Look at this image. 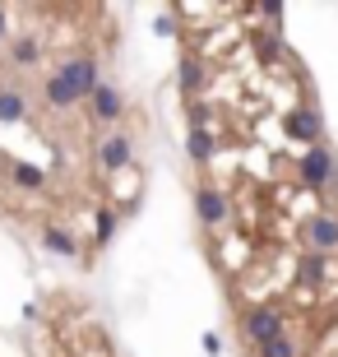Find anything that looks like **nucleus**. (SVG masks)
<instances>
[{
	"label": "nucleus",
	"instance_id": "6e6552de",
	"mask_svg": "<svg viewBox=\"0 0 338 357\" xmlns=\"http://www.w3.org/2000/svg\"><path fill=\"white\" fill-rule=\"evenodd\" d=\"M42 246L56 251V255H66V260H75V255H79V241L70 237L61 223H42Z\"/></svg>",
	"mask_w": 338,
	"mask_h": 357
},
{
	"label": "nucleus",
	"instance_id": "7ed1b4c3",
	"mask_svg": "<svg viewBox=\"0 0 338 357\" xmlns=\"http://www.w3.org/2000/svg\"><path fill=\"white\" fill-rule=\"evenodd\" d=\"M56 75H61V79H66V89L75 93V102L93 98V93H98V84H102V75H98V61H93V56H75V61H66Z\"/></svg>",
	"mask_w": 338,
	"mask_h": 357
},
{
	"label": "nucleus",
	"instance_id": "423d86ee",
	"mask_svg": "<svg viewBox=\"0 0 338 357\" xmlns=\"http://www.w3.org/2000/svg\"><path fill=\"white\" fill-rule=\"evenodd\" d=\"M306 241H311V251H320V255L338 251V218L334 213H315L311 223H306Z\"/></svg>",
	"mask_w": 338,
	"mask_h": 357
},
{
	"label": "nucleus",
	"instance_id": "0eeeda50",
	"mask_svg": "<svg viewBox=\"0 0 338 357\" xmlns=\"http://www.w3.org/2000/svg\"><path fill=\"white\" fill-rule=\"evenodd\" d=\"M130 158H135V149H130V139H125V135H112V139H102V144H98V162H102L107 172L130 167Z\"/></svg>",
	"mask_w": 338,
	"mask_h": 357
},
{
	"label": "nucleus",
	"instance_id": "1a4fd4ad",
	"mask_svg": "<svg viewBox=\"0 0 338 357\" xmlns=\"http://www.w3.org/2000/svg\"><path fill=\"white\" fill-rule=\"evenodd\" d=\"M93 112H98V121H116L125 107H121V93L112 89V84H98V93H93Z\"/></svg>",
	"mask_w": 338,
	"mask_h": 357
},
{
	"label": "nucleus",
	"instance_id": "a211bd4d",
	"mask_svg": "<svg viewBox=\"0 0 338 357\" xmlns=\"http://www.w3.org/2000/svg\"><path fill=\"white\" fill-rule=\"evenodd\" d=\"M10 56L19 61V66H33V61L42 56V47H38L33 38H14V42H10Z\"/></svg>",
	"mask_w": 338,
	"mask_h": 357
},
{
	"label": "nucleus",
	"instance_id": "f257e3e1",
	"mask_svg": "<svg viewBox=\"0 0 338 357\" xmlns=\"http://www.w3.org/2000/svg\"><path fill=\"white\" fill-rule=\"evenodd\" d=\"M241 334H246V344H250V348H264L269 339L287 334V330H283V311H278V306H269V302L250 306L246 316H241Z\"/></svg>",
	"mask_w": 338,
	"mask_h": 357
},
{
	"label": "nucleus",
	"instance_id": "412c9836",
	"mask_svg": "<svg viewBox=\"0 0 338 357\" xmlns=\"http://www.w3.org/2000/svg\"><path fill=\"white\" fill-rule=\"evenodd\" d=\"M5 33H10V14L0 10V38H5Z\"/></svg>",
	"mask_w": 338,
	"mask_h": 357
},
{
	"label": "nucleus",
	"instance_id": "9d476101",
	"mask_svg": "<svg viewBox=\"0 0 338 357\" xmlns=\"http://www.w3.org/2000/svg\"><path fill=\"white\" fill-rule=\"evenodd\" d=\"M0 121L5 126H19V121H28V102L19 89H0Z\"/></svg>",
	"mask_w": 338,
	"mask_h": 357
},
{
	"label": "nucleus",
	"instance_id": "6ab92c4d",
	"mask_svg": "<svg viewBox=\"0 0 338 357\" xmlns=\"http://www.w3.org/2000/svg\"><path fill=\"white\" fill-rule=\"evenodd\" d=\"M116 237V213H98V246H107V241Z\"/></svg>",
	"mask_w": 338,
	"mask_h": 357
},
{
	"label": "nucleus",
	"instance_id": "f03ea898",
	"mask_svg": "<svg viewBox=\"0 0 338 357\" xmlns=\"http://www.w3.org/2000/svg\"><path fill=\"white\" fill-rule=\"evenodd\" d=\"M297 172H301V181L311 185V190H329V185H334V149H329L325 139L311 144L306 153H301Z\"/></svg>",
	"mask_w": 338,
	"mask_h": 357
},
{
	"label": "nucleus",
	"instance_id": "20e7f679",
	"mask_svg": "<svg viewBox=\"0 0 338 357\" xmlns=\"http://www.w3.org/2000/svg\"><path fill=\"white\" fill-rule=\"evenodd\" d=\"M195 213H199V223H204V227H222L227 218H232V199L222 195L213 181H199L195 185Z\"/></svg>",
	"mask_w": 338,
	"mask_h": 357
},
{
	"label": "nucleus",
	"instance_id": "aec40b11",
	"mask_svg": "<svg viewBox=\"0 0 338 357\" xmlns=\"http://www.w3.org/2000/svg\"><path fill=\"white\" fill-rule=\"evenodd\" d=\"M208 116H213V107H208V102H190V130H204Z\"/></svg>",
	"mask_w": 338,
	"mask_h": 357
},
{
	"label": "nucleus",
	"instance_id": "dca6fc26",
	"mask_svg": "<svg viewBox=\"0 0 338 357\" xmlns=\"http://www.w3.org/2000/svg\"><path fill=\"white\" fill-rule=\"evenodd\" d=\"M181 89H185V98H195V93L204 89V66H199L195 56H185V61H181Z\"/></svg>",
	"mask_w": 338,
	"mask_h": 357
},
{
	"label": "nucleus",
	"instance_id": "f8f14e48",
	"mask_svg": "<svg viewBox=\"0 0 338 357\" xmlns=\"http://www.w3.org/2000/svg\"><path fill=\"white\" fill-rule=\"evenodd\" d=\"M297 274H301V283H306V288H315V283H325V274H329V255H320V251L301 255Z\"/></svg>",
	"mask_w": 338,
	"mask_h": 357
},
{
	"label": "nucleus",
	"instance_id": "ddd939ff",
	"mask_svg": "<svg viewBox=\"0 0 338 357\" xmlns=\"http://www.w3.org/2000/svg\"><path fill=\"white\" fill-rule=\"evenodd\" d=\"M185 153H190L195 162H213V153H218V139H213L208 130H190V135H185Z\"/></svg>",
	"mask_w": 338,
	"mask_h": 357
},
{
	"label": "nucleus",
	"instance_id": "39448f33",
	"mask_svg": "<svg viewBox=\"0 0 338 357\" xmlns=\"http://www.w3.org/2000/svg\"><path fill=\"white\" fill-rule=\"evenodd\" d=\"M283 130H287V139H297V144H320L325 139V121H320V112H311V107H292L283 116Z\"/></svg>",
	"mask_w": 338,
	"mask_h": 357
},
{
	"label": "nucleus",
	"instance_id": "f3484780",
	"mask_svg": "<svg viewBox=\"0 0 338 357\" xmlns=\"http://www.w3.org/2000/svg\"><path fill=\"white\" fill-rule=\"evenodd\" d=\"M301 348H297V339L292 334H278V339H269L264 348H255V357H297Z\"/></svg>",
	"mask_w": 338,
	"mask_h": 357
},
{
	"label": "nucleus",
	"instance_id": "9b49d317",
	"mask_svg": "<svg viewBox=\"0 0 338 357\" xmlns=\"http://www.w3.org/2000/svg\"><path fill=\"white\" fill-rule=\"evenodd\" d=\"M10 181L19 190H42L47 185V172H42L38 162H10Z\"/></svg>",
	"mask_w": 338,
	"mask_h": 357
},
{
	"label": "nucleus",
	"instance_id": "4468645a",
	"mask_svg": "<svg viewBox=\"0 0 338 357\" xmlns=\"http://www.w3.org/2000/svg\"><path fill=\"white\" fill-rule=\"evenodd\" d=\"M42 93H47V102L56 107V112H70V107H75V93L66 89V79H61V75H47V79H42Z\"/></svg>",
	"mask_w": 338,
	"mask_h": 357
},
{
	"label": "nucleus",
	"instance_id": "2eb2a0df",
	"mask_svg": "<svg viewBox=\"0 0 338 357\" xmlns=\"http://www.w3.org/2000/svg\"><path fill=\"white\" fill-rule=\"evenodd\" d=\"M255 56H260L264 66H278L283 61V38L278 33H255Z\"/></svg>",
	"mask_w": 338,
	"mask_h": 357
}]
</instances>
